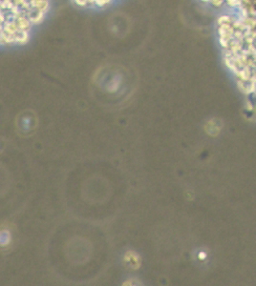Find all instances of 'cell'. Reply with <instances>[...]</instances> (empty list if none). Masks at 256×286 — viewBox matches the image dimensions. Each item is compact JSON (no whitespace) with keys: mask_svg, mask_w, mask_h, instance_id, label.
Masks as SVG:
<instances>
[{"mask_svg":"<svg viewBox=\"0 0 256 286\" xmlns=\"http://www.w3.org/2000/svg\"><path fill=\"white\" fill-rule=\"evenodd\" d=\"M48 11L49 0H0V47L24 45Z\"/></svg>","mask_w":256,"mask_h":286,"instance_id":"1","label":"cell"}]
</instances>
